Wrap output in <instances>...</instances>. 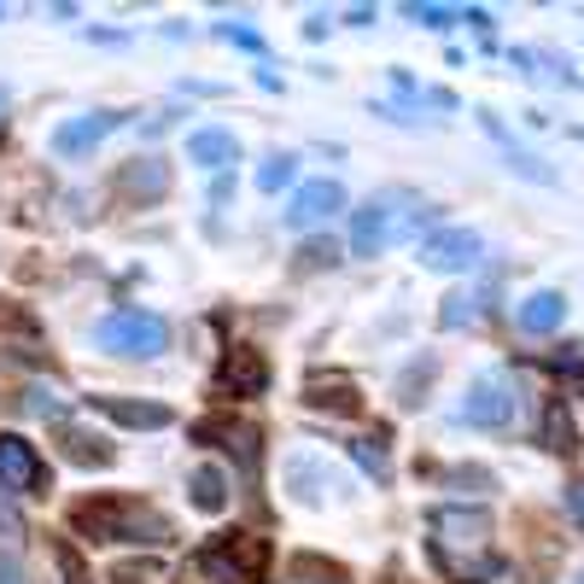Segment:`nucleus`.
<instances>
[{
    "instance_id": "29",
    "label": "nucleus",
    "mask_w": 584,
    "mask_h": 584,
    "mask_svg": "<svg viewBox=\"0 0 584 584\" xmlns=\"http://www.w3.org/2000/svg\"><path fill=\"white\" fill-rule=\"evenodd\" d=\"M59 567H65V584H88V573H82V561L71 550H59Z\"/></svg>"
},
{
    "instance_id": "23",
    "label": "nucleus",
    "mask_w": 584,
    "mask_h": 584,
    "mask_svg": "<svg viewBox=\"0 0 584 584\" xmlns=\"http://www.w3.org/2000/svg\"><path fill=\"white\" fill-rule=\"evenodd\" d=\"M351 456H357V462H363L374 479H386V473H392V462H386V445H380V438H351Z\"/></svg>"
},
{
    "instance_id": "16",
    "label": "nucleus",
    "mask_w": 584,
    "mask_h": 584,
    "mask_svg": "<svg viewBox=\"0 0 584 584\" xmlns=\"http://www.w3.org/2000/svg\"><path fill=\"white\" fill-rule=\"evenodd\" d=\"M59 445H65V456H71L76 468H106L112 462V445H106V438H94L88 427L59 421Z\"/></svg>"
},
{
    "instance_id": "13",
    "label": "nucleus",
    "mask_w": 584,
    "mask_h": 584,
    "mask_svg": "<svg viewBox=\"0 0 584 584\" xmlns=\"http://www.w3.org/2000/svg\"><path fill=\"white\" fill-rule=\"evenodd\" d=\"M187 158H194L199 170H228V164H240V135H228V129H194V135H187Z\"/></svg>"
},
{
    "instance_id": "2",
    "label": "nucleus",
    "mask_w": 584,
    "mask_h": 584,
    "mask_svg": "<svg viewBox=\"0 0 584 584\" xmlns=\"http://www.w3.org/2000/svg\"><path fill=\"white\" fill-rule=\"evenodd\" d=\"M71 526L82 538H94V544H176V526L164 520L153 503H140V497H100V503H82L71 514Z\"/></svg>"
},
{
    "instance_id": "3",
    "label": "nucleus",
    "mask_w": 584,
    "mask_h": 584,
    "mask_svg": "<svg viewBox=\"0 0 584 584\" xmlns=\"http://www.w3.org/2000/svg\"><path fill=\"white\" fill-rule=\"evenodd\" d=\"M404 205H415L409 194H374L368 205L351 211V252L357 258H380L392 240H404L421 217H404Z\"/></svg>"
},
{
    "instance_id": "8",
    "label": "nucleus",
    "mask_w": 584,
    "mask_h": 584,
    "mask_svg": "<svg viewBox=\"0 0 584 584\" xmlns=\"http://www.w3.org/2000/svg\"><path fill=\"white\" fill-rule=\"evenodd\" d=\"M486 258V240L473 234V228H438V234L421 240V263L438 269V275H462Z\"/></svg>"
},
{
    "instance_id": "6",
    "label": "nucleus",
    "mask_w": 584,
    "mask_h": 584,
    "mask_svg": "<svg viewBox=\"0 0 584 584\" xmlns=\"http://www.w3.org/2000/svg\"><path fill=\"white\" fill-rule=\"evenodd\" d=\"M263 561H269V550L258 544V538H246V532L217 538V544L205 550V567H211L222 584H258L263 578Z\"/></svg>"
},
{
    "instance_id": "7",
    "label": "nucleus",
    "mask_w": 584,
    "mask_h": 584,
    "mask_svg": "<svg viewBox=\"0 0 584 584\" xmlns=\"http://www.w3.org/2000/svg\"><path fill=\"white\" fill-rule=\"evenodd\" d=\"M462 421L468 427H509L514 421V380L509 374H479L468 386V404H462Z\"/></svg>"
},
{
    "instance_id": "15",
    "label": "nucleus",
    "mask_w": 584,
    "mask_h": 584,
    "mask_svg": "<svg viewBox=\"0 0 584 584\" xmlns=\"http://www.w3.org/2000/svg\"><path fill=\"white\" fill-rule=\"evenodd\" d=\"M187 503H194L199 514H222L228 509V473L217 462H199L194 473H187Z\"/></svg>"
},
{
    "instance_id": "22",
    "label": "nucleus",
    "mask_w": 584,
    "mask_h": 584,
    "mask_svg": "<svg viewBox=\"0 0 584 584\" xmlns=\"http://www.w3.org/2000/svg\"><path fill=\"white\" fill-rule=\"evenodd\" d=\"M30 415H41V421H65L71 404H65V392H53V386H30Z\"/></svg>"
},
{
    "instance_id": "31",
    "label": "nucleus",
    "mask_w": 584,
    "mask_h": 584,
    "mask_svg": "<svg viewBox=\"0 0 584 584\" xmlns=\"http://www.w3.org/2000/svg\"><path fill=\"white\" fill-rule=\"evenodd\" d=\"M578 584H584V573H578Z\"/></svg>"
},
{
    "instance_id": "19",
    "label": "nucleus",
    "mask_w": 584,
    "mask_h": 584,
    "mask_svg": "<svg viewBox=\"0 0 584 584\" xmlns=\"http://www.w3.org/2000/svg\"><path fill=\"white\" fill-rule=\"evenodd\" d=\"M281 584H351V573L333 567V561H322V555H292Z\"/></svg>"
},
{
    "instance_id": "1",
    "label": "nucleus",
    "mask_w": 584,
    "mask_h": 584,
    "mask_svg": "<svg viewBox=\"0 0 584 584\" xmlns=\"http://www.w3.org/2000/svg\"><path fill=\"white\" fill-rule=\"evenodd\" d=\"M427 538H432V555L450 578H491L497 561H491V514L486 509H432L427 514Z\"/></svg>"
},
{
    "instance_id": "17",
    "label": "nucleus",
    "mask_w": 584,
    "mask_h": 584,
    "mask_svg": "<svg viewBox=\"0 0 584 584\" xmlns=\"http://www.w3.org/2000/svg\"><path fill=\"white\" fill-rule=\"evenodd\" d=\"M263 380H269V374H263V357H258V351H228V363H222V392H246V398H252V392H263Z\"/></svg>"
},
{
    "instance_id": "25",
    "label": "nucleus",
    "mask_w": 584,
    "mask_h": 584,
    "mask_svg": "<svg viewBox=\"0 0 584 584\" xmlns=\"http://www.w3.org/2000/svg\"><path fill=\"white\" fill-rule=\"evenodd\" d=\"M327 263H340V246L333 240H310L299 252V269H327Z\"/></svg>"
},
{
    "instance_id": "26",
    "label": "nucleus",
    "mask_w": 584,
    "mask_h": 584,
    "mask_svg": "<svg viewBox=\"0 0 584 584\" xmlns=\"http://www.w3.org/2000/svg\"><path fill=\"white\" fill-rule=\"evenodd\" d=\"M217 35H222V41H234V48H246V53H263V35H258V30H240V24H222Z\"/></svg>"
},
{
    "instance_id": "4",
    "label": "nucleus",
    "mask_w": 584,
    "mask_h": 584,
    "mask_svg": "<svg viewBox=\"0 0 584 584\" xmlns=\"http://www.w3.org/2000/svg\"><path fill=\"white\" fill-rule=\"evenodd\" d=\"M94 340L117 357H158L170 345V322L153 316V310H112V316H100Z\"/></svg>"
},
{
    "instance_id": "12",
    "label": "nucleus",
    "mask_w": 584,
    "mask_h": 584,
    "mask_svg": "<svg viewBox=\"0 0 584 584\" xmlns=\"http://www.w3.org/2000/svg\"><path fill=\"white\" fill-rule=\"evenodd\" d=\"M94 415L123 421V427H140V432H158V427L176 421L170 404H140V398H94Z\"/></svg>"
},
{
    "instance_id": "21",
    "label": "nucleus",
    "mask_w": 584,
    "mask_h": 584,
    "mask_svg": "<svg viewBox=\"0 0 584 584\" xmlns=\"http://www.w3.org/2000/svg\"><path fill=\"white\" fill-rule=\"evenodd\" d=\"M292 176H299V158H292V153H269L263 170H258V187H263V194H281V187H292Z\"/></svg>"
},
{
    "instance_id": "14",
    "label": "nucleus",
    "mask_w": 584,
    "mask_h": 584,
    "mask_svg": "<svg viewBox=\"0 0 584 584\" xmlns=\"http://www.w3.org/2000/svg\"><path fill=\"white\" fill-rule=\"evenodd\" d=\"M561 316H567V299L561 292H526L520 299V310H514V322H520V333H555L561 327Z\"/></svg>"
},
{
    "instance_id": "28",
    "label": "nucleus",
    "mask_w": 584,
    "mask_h": 584,
    "mask_svg": "<svg viewBox=\"0 0 584 584\" xmlns=\"http://www.w3.org/2000/svg\"><path fill=\"white\" fill-rule=\"evenodd\" d=\"M404 12L415 18V24H432V30H445V18H450L445 7H404Z\"/></svg>"
},
{
    "instance_id": "10",
    "label": "nucleus",
    "mask_w": 584,
    "mask_h": 584,
    "mask_svg": "<svg viewBox=\"0 0 584 584\" xmlns=\"http://www.w3.org/2000/svg\"><path fill=\"white\" fill-rule=\"evenodd\" d=\"M0 486H7V491H41V486H48L41 456L18 432H0Z\"/></svg>"
},
{
    "instance_id": "20",
    "label": "nucleus",
    "mask_w": 584,
    "mask_h": 584,
    "mask_svg": "<svg viewBox=\"0 0 584 584\" xmlns=\"http://www.w3.org/2000/svg\"><path fill=\"white\" fill-rule=\"evenodd\" d=\"M123 187H129V194H146V199H164L170 194V170H164L158 158H140L129 176H123Z\"/></svg>"
},
{
    "instance_id": "5",
    "label": "nucleus",
    "mask_w": 584,
    "mask_h": 584,
    "mask_svg": "<svg viewBox=\"0 0 584 584\" xmlns=\"http://www.w3.org/2000/svg\"><path fill=\"white\" fill-rule=\"evenodd\" d=\"M281 486H286V497H292L299 509H322L327 491L345 497V479L333 473V462H322L316 450H292L286 468H281Z\"/></svg>"
},
{
    "instance_id": "30",
    "label": "nucleus",
    "mask_w": 584,
    "mask_h": 584,
    "mask_svg": "<svg viewBox=\"0 0 584 584\" xmlns=\"http://www.w3.org/2000/svg\"><path fill=\"white\" fill-rule=\"evenodd\" d=\"M0 106H7V88H0Z\"/></svg>"
},
{
    "instance_id": "27",
    "label": "nucleus",
    "mask_w": 584,
    "mask_h": 584,
    "mask_svg": "<svg viewBox=\"0 0 584 584\" xmlns=\"http://www.w3.org/2000/svg\"><path fill=\"white\" fill-rule=\"evenodd\" d=\"M0 584H30L24 578V561H18L12 550H0Z\"/></svg>"
},
{
    "instance_id": "18",
    "label": "nucleus",
    "mask_w": 584,
    "mask_h": 584,
    "mask_svg": "<svg viewBox=\"0 0 584 584\" xmlns=\"http://www.w3.org/2000/svg\"><path fill=\"white\" fill-rule=\"evenodd\" d=\"M304 404L310 409H333V415H357V386L351 380H327V374H316V380L304 386Z\"/></svg>"
},
{
    "instance_id": "11",
    "label": "nucleus",
    "mask_w": 584,
    "mask_h": 584,
    "mask_svg": "<svg viewBox=\"0 0 584 584\" xmlns=\"http://www.w3.org/2000/svg\"><path fill=\"white\" fill-rule=\"evenodd\" d=\"M112 129H117V112H82V117H71V123L53 129V153L59 158H82V153H94Z\"/></svg>"
},
{
    "instance_id": "9",
    "label": "nucleus",
    "mask_w": 584,
    "mask_h": 584,
    "mask_svg": "<svg viewBox=\"0 0 584 584\" xmlns=\"http://www.w3.org/2000/svg\"><path fill=\"white\" fill-rule=\"evenodd\" d=\"M333 211H345V187H340V181H304L299 194L286 199L281 222H286V228H322Z\"/></svg>"
},
{
    "instance_id": "24",
    "label": "nucleus",
    "mask_w": 584,
    "mask_h": 584,
    "mask_svg": "<svg viewBox=\"0 0 584 584\" xmlns=\"http://www.w3.org/2000/svg\"><path fill=\"white\" fill-rule=\"evenodd\" d=\"M473 310H479L473 292H450V299H445V316H438V322H445V327H462V322L473 316Z\"/></svg>"
}]
</instances>
